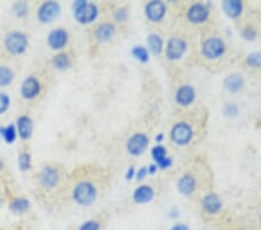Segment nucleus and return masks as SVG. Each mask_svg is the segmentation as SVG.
<instances>
[{"label": "nucleus", "instance_id": "obj_1", "mask_svg": "<svg viewBox=\"0 0 261 230\" xmlns=\"http://www.w3.org/2000/svg\"><path fill=\"white\" fill-rule=\"evenodd\" d=\"M72 199L79 206H91L98 199V188L90 181H81L72 188Z\"/></svg>", "mask_w": 261, "mask_h": 230}, {"label": "nucleus", "instance_id": "obj_2", "mask_svg": "<svg viewBox=\"0 0 261 230\" xmlns=\"http://www.w3.org/2000/svg\"><path fill=\"white\" fill-rule=\"evenodd\" d=\"M29 39L26 33L21 31L8 32L4 37V48L12 56H21L27 52Z\"/></svg>", "mask_w": 261, "mask_h": 230}, {"label": "nucleus", "instance_id": "obj_3", "mask_svg": "<svg viewBox=\"0 0 261 230\" xmlns=\"http://www.w3.org/2000/svg\"><path fill=\"white\" fill-rule=\"evenodd\" d=\"M72 13L77 22L82 24H90L98 19L100 10L95 3L87 0H78L72 4Z\"/></svg>", "mask_w": 261, "mask_h": 230}, {"label": "nucleus", "instance_id": "obj_4", "mask_svg": "<svg viewBox=\"0 0 261 230\" xmlns=\"http://www.w3.org/2000/svg\"><path fill=\"white\" fill-rule=\"evenodd\" d=\"M201 52L202 55L207 58V60H218V58L224 56L226 52V44L221 37L210 36L202 42Z\"/></svg>", "mask_w": 261, "mask_h": 230}, {"label": "nucleus", "instance_id": "obj_5", "mask_svg": "<svg viewBox=\"0 0 261 230\" xmlns=\"http://www.w3.org/2000/svg\"><path fill=\"white\" fill-rule=\"evenodd\" d=\"M170 136L176 145L184 146L191 143L193 136H194V131H193L192 125L186 121H179L171 128Z\"/></svg>", "mask_w": 261, "mask_h": 230}, {"label": "nucleus", "instance_id": "obj_6", "mask_svg": "<svg viewBox=\"0 0 261 230\" xmlns=\"http://www.w3.org/2000/svg\"><path fill=\"white\" fill-rule=\"evenodd\" d=\"M61 13H62L61 4L50 0V2H44L41 4L39 10H37L36 16H37V20H39L41 23L49 24L54 22V21L61 15Z\"/></svg>", "mask_w": 261, "mask_h": 230}, {"label": "nucleus", "instance_id": "obj_7", "mask_svg": "<svg viewBox=\"0 0 261 230\" xmlns=\"http://www.w3.org/2000/svg\"><path fill=\"white\" fill-rule=\"evenodd\" d=\"M164 50L168 61H178L187 52V42L182 37H171Z\"/></svg>", "mask_w": 261, "mask_h": 230}, {"label": "nucleus", "instance_id": "obj_8", "mask_svg": "<svg viewBox=\"0 0 261 230\" xmlns=\"http://www.w3.org/2000/svg\"><path fill=\"white\" fill-rule=\"evenodd\" d=\"M61 181L60 170L54 165H45L41 169L39 173L40 185L45 190H53L58 185Z\"/></svg>", "mask_w": 261, "mask_h": 230}, {"label": "nucleus", "instance_id": "obj_9", "mask_svg": "<svg viewBox=\"0 0 261 230\" xmlns=\"http://www.w3.org/2000/svg\"><path fill=\"white\" fill-rule=\"evenodd\" d=\"M42 92V84L35 76H28L20 85V94L24 100L36 99Z\"/></svg>", "mask_w": 261, "mask_h": 230}, {"label": "nucleus", "instance_id": "obj_10", "mask_svg": "<svg viewBox=\"0 0 261 230\" xmlns=\"http://www.w3.org/2000/svg\"><path fill=\"white\" fill-rule=\"evenodd\" d=\"M149 137L144 133H135L129 137L127 141V150L128 152L134 157H138L145 152L149 146Z\"/></svg>", "mask_w": 261, "mask_h": 230}, {"label": "nucleus", "instance_id": "obj_11", "mask_svg": "<svg viewBox=\"0 0 261 230\" xmlns=\"http://www.w3.org/2000/svg\"><path fill=\"white\" fill-rule=\"evenodd\" d=\"M69 32L65 28H55L53 31L49 32L47 36V43L49 48L55 52H61L64 49L67 43H69Z\"/></svg>", "mask_w": 261, "mask_h": 230}, {"label": "nucleus", "instance_id": "obj_12", "mask_svg": "<svg viewBox=\"0 0 261 230\" xmlns=\"http://www.w3.org/2000/svg\"><path fill=\"white\" fill-rule=\"evenodd\" d=\"M187 20L194 24L204 23L210 16V8L207 4L195 3L188 7L186 12Z\"/></svg>", "mask_w": 261, "mask_h": 230}, {"label": "nucleus", "instance_id": "obj_13", "mask_svg": "<svg viewBox=\"0 0 261 230\" xmlns=\"http://www.w3.org/2000/svg\"><path fill=\"white\" fill-rule=\"evenodd\" d=\"M167 12V8L165 3L158 2V0H153V2L147 3L144 7V13L146 19L150 21V22L158 23L165 18Z\"/></svg>", "mask_w": 261, "mask_h": 230}, {"label": "nucleus", "instance_id": "obj_14", "mask_svg": "<svg viewBox=\"0 0 261 230\" xmlns=\"http://www.w3.org/2000/svg\"><path fill=\"white\" fill-rule=\"evenodd\" d=\"M175 103L181 107H188L195 101L196 99V91L192 85L185 84L178 87L174 95Z\"/></svg>", "mask_w": 261, "mask_h": 230}, {"label": "nucleus", "instance_id": "obj_15", "mask_svg": "<svg viewBox=\"0 0 261 230\" xmlns=\"http://www.w3.org/2000/svg\"><path fill=\"white\" fill-rule=\"evenodd\" d=\"M116 34V27L112 22H101L94 29V37L100 43H107V42L114 39Z\"/></svg>", "mask_w": 261, "mask_h": 230}, {"label": "nucleus", "instance_id": "obj_16", "mask_svg": "<svg viewBox=\"0 0 261 230\" xmlns=\"http://www.w3.org/2000/svg\"><path fill=\"white\" fill-rule=\"evenodd\" d=\"M16 131H18V135L21 140L28 141L33 136L34 133V121L29 115H20L16 119L15 123Z\"/></svg>", "mask_w": 261, "mask_h": 230}, {"label": "nucleus", "instance_id": "obj_17", "mask_svg": "<svg viewBox=\"0 0 261 230\" xmlns=\"http://www.w3.org/2000/svg\"><path fill=\"white\" fill-rule=\"evenodd\" d=\"M201 206L205 214L216 215L222 211L223 202L217 194L209 193L203 196V199L201 201Z\"/></svg>", "mask_w": 261, "mask_h": 230}, {"label": "nucleus", "instance_id": "obj_18", "mask_svg": "<svg viewBox=\"0 0 261 230\" xmlns=\"http://www.w3.org/2000/svg\"><path fill=\"white\" fill-rule=\"evenodd\" d=\"M151 156H152L154 164L158 166V169L165 170L172 166V158L167 156L166 148L162 144L153 146L151 150Z\"/></svg>", "mask_w": 261, "mask_h": 230}, {"label": "nucleus", "instance_id": "obj_19", "mask_svg": "<svg viewBox=\"0 0 261 230\" xmlns=\"http://www.w3.org/2000/svg\"><path fill=\"white\" fill-rule=\"evenodd\" d=\"M176 187H178V191L181 195H192L196 190V179L191 173H185L179 178L178 183H176Z\"/></svg>", "mask_w": 261, "mask_h": 230}, {"label": "nucleus", "instance_id": "obj_20", "mask_svg": "<svg viewBox=\"0 0 261 230\" xmlns=\"http://www.w3.org/2000/svg\"><path fill=\"white\" fill-rule=\"evenodd\" d=\"M154 198V190L150 185H141L134 191L133 200L138 205L149 203Z\"/></svg>", "mask_w": 261, "mask_h": 230}, {"label": "nucleus", "instance_id": "obj_21", "mask_svg": "<svg viewBox=\"0 0 261 230\" xmlns=\"http://www.w3.org/2000/svg\"><path fill=\"white\" fill-rule=\"evenodd\" d=\"M224 13L231 19H237L244 11V4L239 0H226L222 4Z\"/></svg>", "mask_w": 261, "mask_h": 230}, {"label": "nucleus", "instance_id": "obj_22", "mask_svg": "<svg viewBox=\"0 0 261 230\" xmlns=\"http://www.w3.org/2000/svg\"><path fill=\"white\" fill-rule=\"evenodd\" d=\"M244 84H245L244 78L238 73L229 74L224 79V82H223L225 90L229 91L230 93H238V92H241L244 87Z\"/></svg>", "mask_w": 261, "mask_h": 230}, {"label": "nucleus", "instance_id": "obj_23", "mask_svg": "<svg viewBox=\"0 0 261 230\" xmlns=\"http://www.w3.org/2000/svg\"><path fill=\"white\" fill-rule=\"evenodd\" d=\"M51 64L57 71H66L72 66V60L66 53H58L51 58Z\"/></svg>", "mask_w": 261, "mask_h": 230}, {"label": "nucleus", "instance_id": "obj_24", "mask_svg": "<svg viewBox=\"0 0 261 230\" xmlns=\"http://www.w3.org/2000/svg\"><path fill=\"white\" fill-rule=\"evenodd\" d=\"M29 208H31V201L27 198H23V196L14 198L10 202V211L15 215L24 214V213L28 212Z\"/></svg>", "mask_w": 261, "mask_h": 230}, {"label": "nucleus", "instance_id": "obj_25", "mask_svg": "<svg viewBox=\"0 0 261 230\" xmlns=\"http://www.w3.org/2000/svg\"><path fill=\"white\" fill-rule=\"evenodd\" d=\"M0 136L7 144H13L18 139V131H16L15 124L10 123L4 127H0Z\"/></svg>", "mask_w": 261, "mask_h": 230}, {"label": "nucleus", "instance_id": "obj_26", "mask_svg": "<svg viewBox=\"0 0 261 230\" xmlns=\"http://www.w3.org/2000/svg\"><path fill=\"white\" fill-rule=\"evenodd\" d=\"M147 47L153 55H161L164 50V41L161 35L150 34L147 36Z\"/></svg>", "mask_w": 261, "mask_h": 230}, {"label": "nucleus", "instance_id": "obj_27", "mask_svg": "<svg viewBox=\"0 0 261 230\" xmlns=\"http://www.w3.org/2000/svg\"><path fill=\"white\" fill-rule=\"evenodd\" d=\"M15 73L8 65H0V87H7L14 82Z\"/></svg>", "mask_w": 261, "mask_h": 230}, {"label": "nucleus", "instance_id": "obj_28", "mask_svg": "<svg viewBox=\"0 0 261 230\" xmlns=\"http://www.w3.org/2000/svg\"><path fill=\"white\" fill-rule=\"evenodd\" d=\"M12 13L15 18L24 19L29 13V4L27 2H16L12 5Z\"/></svg>", "mask_w": 261, "mask_h": 230}, {"label": "nucleus", "instance_id": "obj_29", "mask_svg": "<svg viewBox=\"0 0 261 230\" xmlns=\"http://www.w3.org/2000/svg\"><path fill=\"white\" fill-rule=\"evenodd\" d=\"M18 166L20 171H22V172H26V171L31 170L33 166L32 155L27 151L21 152L18 156Z\"/></svg>", "mask_w": 261, "mask_h": 230}, {"label": "nucleus", "instance_id": "obj_30", "mask_svg": "<svg viewBox=\"0 0 261 230\" xmlns=\"http://www.w3.org/2000/svg\"><path fill=\"white\" fill-rule=\"evenodd\" d=\"M132 55L141 63H147L150 60L149 52H147L146 48L142 47V45H135L132 49Z\"/></svg>", "mask_w": 261, "mask_h": 230}, {"label": "nucleus", "instance_id": "obj_31", "mask_svg": "<svg viewBox=\"0 0 261 230\" xmlns=\"http://www.w3.org/2000/svg\"><path fill=\"white\" fill-rule=\"evenodd\" d=\"M128 18H129V10L127 7L121 6V7H117L114 11V19L116 22L123 23L128 20Z\"/></svg>", "mask_w": 261, "mask_h": 230}, {"label": "nucleus", "instance_id": "obj_32", "mask_svg": "<svg viewBox=\"0 0 261 230\" xmlns=\"http://www.w3.org/2000/svg\"><path fill=\"white\" fill-rule=\"evenodd\" d=\"M246 63L248 66H251V68H261V53L259 52H254V53H251L250 55L246 57Z\"/></svg>", "mask_w": 261, "mask_h": 230}, {"label": "nucleus", "instance_id": "obj_33", "mask_svg": "<svg viewBox=\"0 0 261 230\" xmlns=\"http://www.w3.org/2000/svg\"><path fill=\"white\" fill-rule=\"evenodd\" d=\"M11 106V98L5 92H0V115L5 114Z\"/></svg>", "mask_w": 261, "mask_h": 230}, {"label": "nucleus", "instance_id": "obj_34", "mask_svg": "<svg viewBox=\"0 0 261 230\" xmlns=\"http://www.w3.org/2000/svg\"><path fill=\"white\" fill-rule=\"evenodd\" d=\"M239 113V107L238 105L236 104H226L224 108H223V114L225 116H228V118H234V116H237Z\"/></svg>", "mask_w": 261, "mask_h": 230}, {"label": "nucleus", "instance_id": "obj_35", "mask_svg": "<svg viewBox=\"0 0 261 230\" xmlns=\"http://www.w3.org/2000/svg\"><path fill=\"white\" fill-rule=\"evenodd\" d=\"M78 230H101V224L95 220H87L78 228Z\"/></svg>", "mask_w": 261, "mask_h": 230}, {"label": "nucleus", "instance_id": "obj_36", "mask_svg": "<svg viewBox=\"0 0 261 230\" xmlns=\"http://www.w3.org/2000/svg\"><path fill=\"white\" fill-rule=\"evenodd\" d=\"M242 36L245 39L246 41H254L256 37V31L251 26H247L245 28H243L242 31Z\"/></svg>", "mask_w": 261, "mask_h": 230}, {"label": "nucleus", "instance_id": "obj_37", "mask_svg": "<svg viewBox=\"0 0 261 230\" xmlns=\"http://www.w3.org/2000/svg\"><path fill=\"white\" fill-rule=\"evenodd\" d=\"M147 174H149V172H147V166H142L140 170L136 171V175L135 177H136L137 181H143Z\"/></svg>", "mask_w": 261, "mask_h": 230}, {"label": "nucleus", "instance_id": "obj_38", "mask_svg": "<svg viewBox=\"0 0 261 230\" xmlns=\"http://www.w3.org/2000/svg\"><path fill=\"white\" fill-rule=\"evenodd\" d=\"M135 175H136V169L134 166L128 167L127 172H125V179L127 181H132V179L135 178Z\"/></svg>", "mask_w": 261, "mask_h": 230}, {"label": "nucleus", "instance_id": "obj_39", "mask_svg": "<svg viewBox=\"0 0 261 230\" xmlns=\"http://www.w3.org/2000/svg\"><path fill=\"white\" fill-rule=\"evenodd\" d=\"M171 230H191V229H189L188 225L185 223H176L171 228Z\"/></svg>", "mask_w": 261, "mask_h": 230}, {"label": "nucleus", "instance_id": "obj_40", "mask_svg": "<svg viewBox=\"0 0 261 230\" xmlns=\"http://www.w3.org/2000/svg\"><path fill=\"white\" fill-rule=\"evenodd\" d=\"M157 171H158V166L155 165L154 163H153V164L147 166V172H149V174H154L155 172H157Z\"/></svg>", "mask_w": 261, "mask_h": 230}, {"label": "nucleus", "instance_id": "obj_41", "mask_svg": "<svg viewBox=\"0 0 261 230\" xmlns=\"http://www.w3.org/2000/svg\"><path fill=\"white\" fill-rule=\"evenodd\" d=\"M155 140H157V142H162L164 140V135L163 134H159V135L155 136Z\"/></svg>", "mask_w": 261, "mask_h": 230}, {"label": "nucleus", "instance_id": "obj_42", "mask_svg": "<svg viewBox=\"0 0 261 230\" xmlns=\"http://www.w3.org/2000/svg\"><path fill=\"white\" fill-rule=\"evenodd\" d=\"M4 167H5V162H4L3 160H0V171H2Z\"/></svg>", "mask_w": 261, "mask_h": 230}, {"label": "nucleus", "instance_id": "obj_43", "mask_svg": "<svg viewBox=\"0 0 261 230\" xmlns=\"http://www.w3.org/2000/svg\"><path fill=\"white\" fill-rule=\"evenodd\" d=\"M258 219H259V223H260V225H261V211H260V213H259V217H258Z\"/></svg>", "mask_w": 261, "mask_h": 230}, {"label": "nucleus", "instance_id": "obj_44", "mask_svg": "<svg viewBox=\"0 0 261 230\" xmlns=\"http://www.w3.org/2000/svg\"><path fill=\"white\" fill-rule=\"evenodd\" d=\"M236 230H243V229H236Z\"/></svg>", "mask_w": 261, "mask_h": 230}]
</instances>
